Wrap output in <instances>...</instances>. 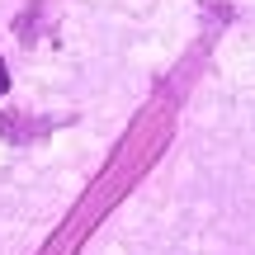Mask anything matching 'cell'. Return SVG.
I'll return each instance as SVG.
<instances>
[]
</instances>
